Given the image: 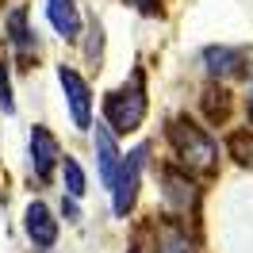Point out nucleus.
Here are the masks:
<instances>
[{
    "label": "nucleus",
    "mask_w": 253,
    "mask_h": 253,
    "mask_svg": "<svg viewBox=\"0 0 253 253\" xmlns=\"http://www.w3.org/2000/svg\"><path fill=\"white\" fill-rule=\"evenodd\" d=\"M246 111H250V123H253V92H250V100H246Z\"/></svg>",
    "instance_id": "f3484780"
},
{
    "label": "nucleus",
    "mask_w": 253,
    "mask_h": 253,
    "mask_svg": "<svg viewBox=\"0 0 253 253\" xmlns=\"http://www.w3.org/2000/svg\"><path fill=\"white\" fill-rule=\"evenodd\" d=\"M23 226H27V238H31L35 246H42V250H50L54 242H58V219L50 215L46 204H27V211H23Z\"/></svg>",
    "instance_id": "39448f33"
},
{
    "label": "nucleus",
    "mask_w": 253,
    "mask_h": 253,
    "mask_svg": "<svg viewBox=\"0 0 253 253\" xmlns=\"http://www.w3.org/2000/svg\"><path fill=\"white\" fill-rule=\"evenodd\" d=\"M62 176H65V192H69L73 200H81V196H84V169H81V161L62 158Z\"/></svg>",
    "instance_id": "f8f14e48"
},
{
    "label": "nucleus",
    "mask_w": 253,
    "mask_h": 253,
    "mask_svg": "<svg viewBox=\"0 0 253 253\" xmlns=\"http://www.w3.org/2000/svg\"><path fill=\"white\" fill-rule=\"evenodd\" d=\"M104 119H108V130H119V134L138 130V123L146 119V92H142V73H138V69H134L130 84L108 92V100H104Z\"/></svg>",
    "instance_id": "f03ea898"
},
{
    "label": "nucleus",
    "mask_w": 253,
    "mask_h": 253,
    "mask_svg": "<svg viewBox=\"0 0 253 253\" xmlns=\"http://www.w3.org/2000/svg\"><path fill=\"white\" fill-rule=\"evenodd\" d=\"M4 27H8V42H12L19 54H31L35 50V31L27 27V12H23V8H12L8 19H4Z\"/></svg>",
    "instance_id": "9d476101"
},
{
    "label": "nucleus",
    "mask_w": 253,
    "mask_h": 253,
    "mask_svg": "<svg viewBox=\"0 0 253 253\" xmlns=\"http://www.w3.org/2000/svg\"><path fill=\"white\" fill-rule=\"evenodd\" d=\"M204 69H207V77H238L242 69H246V54L234 46H207L204 50Z\"/></svg>",
    "instance_id": "0eeeda50"
},
{
    "label": "nucleus",
    "mask_w": 253,
    "mask_h": 253,
    "mask_svg": "<svg viewBox=\"0 0 253 253\" xmlns=\"http://www.w3.org/2000/svg\"><path fill=\"white\" fill-rule=\"evenodd\" d=\"M58 81H62V88H65L73 123H77L81 130L92 126V88H88V81L81 77L77 69H69V65H58Z\"/></svg>",
    "instance_id": "20e7f679"
},
{
    "label": "nucleus",
    "mask_w": 253,
    "mask_h": 253,
    "mask_svg": "<svg viewBox=\"0 0 253 253\" xmlns=\"http://www.w3.org/2000/svg\"><path fill=\"white\" fill-rule=\"evenodd\" d=\"M165 253H188V246H184V242H173V246H169Z\"/></svg>",
    "instance_id": "dca6fc26"
},
{
    "label": "nucleus",
    "mask_w": 253,
    "mask_h": 253,
    "mask_svg": "<svg viewBox=\"0 0 253 253\" xmlns=\"http://www.w3.org/2000/svg\"><path fill=\"white\" fill-rule=\"evenodd\" d=\"M138 12H158V0H130Z\"/></svg>",
    "instance_id": "2eb2a0df"
},
{
    "label": "nucleus",
    "mask_w": 253,
    "mask_h": 253,
    "mask_svg": "<svg viewBox=\"0 0 253 253\" xmlns=\"http://www.w3.org/2000/svg\"><path fill=\"white\" fill-rule=\"evenodd\" d=\"M169 142H173L180 165L192 169V173H211L219 165V142L188 115H176L169 123Z\"/></svg>",
    "instance_id": "f257e3e1"
},
{
    "label": "nucleus",
    "mask_w": 253,
    "mask_h": 253,
    "mask_svg": "<svg viewBox=\"0 0 253 253\" xmlns=\"http://www.w3.org/2000/svg\"><path fill=\"white\" fill-rule=\"evenodd\" d=\"M96 161H100V180H104V188L115 184V173H119V146H115V134H111L108 126H96Z\"/></svg>",
    "instance_id": "6e6552de"
},
{
    "label": "nucleus",
    "mask_w": 253,
    "mask_h": 253,
    "mask_svg": "<svg viewBox=\"0 0 253 253\" xmlns=\"http://www.w3.org/2000/svg\"><path fill=\"white\" fill-rule=\"evenodd\" d=\"M226 150H230V158H234V161L253 165V134H250V130H234V134L226 138Z\"/></svg>",
    "instance_id": "ddd939ff"
},
{
    "label": "nucleus",
    "mask_w": 253,
    "mask_h": 253,
    "mask_svg": "<svg viewBox=\"0 0 253 253\" xmlns=\"http://www.w3.org/2000/svg\"><path fill=\"white\" fill-rule=\"evenodd\" d=\"M165 200L169 204H176L180 211H188V204H192V184H188V176H180V173H165Z\"/></svg>",
    "instance_id": "9b49d317"
},
{
    "label": "nucleus",
    "mask_w": 253,
    "mask_h": 253,
    "mask_svg": "<svg viewBox=\"0 0 253 253\" xmlns=\"http://www.w3.org/2000/svg\"><path fill=\"white\" fill-rule=\"evenodd\" d=\"M46 16H50V27L62 35V39H81V12L73 0H46Z\"/></svg>",
    "instance_id": "1a4fd4ad"
},
{
    "label": "nucleus",
    "mask_w": 253,
    "mask_h": 253,
    "mask_svg": "<svg viewBox=\"0 0 253 253\" xmlns=\"http://www.w3.org/2000/svg\"><path fill=\"white\" fill-rule=\"evenodd\" d=\"M0 111L12 115L16 111V100H12V81H8V65H0Z\"/></svg>",
    "instance_id": "4468645a"
},
{
    "label": "nucleus",
    "mask_w": 253,
    "mask_h": 253,
    "mask_svg": "<svg viewBox=\"0 0 253 253\" xmlns=\"http://www.w3.org/2000/svg\"><path fill=\"white\" fill-rule=\"evenodd\" d=\"M142 161H146V150H134V154H126V158L119 161V173H115V184H111V207H115L119 219H126V211L134 207Z\"/></svg>",
    "instance_id": "7ed1b4c3"
},
{
    "label": "nucleus",
    "mask_w": 253,
    "mask_h": 253,
    "mask_svg": "<svg viewBox=\"0 0 253 253\" xmlns=\"http://www.w3.org/2000/svg\"><path fill=\"white\" fill-rule=\"evenodd\" d=\"M58 161H62L58 138L50 134L46 126H31V165H35V173L42 176V180H50V173H54Z\"/></svg>",
    "instance_id": "423d86ee"
}]
</instances>
